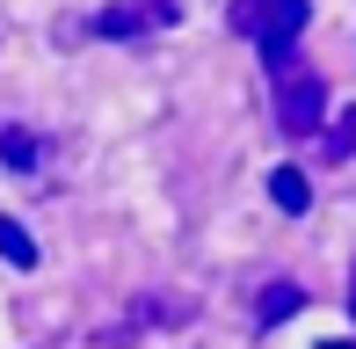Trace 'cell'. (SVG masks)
I'll return each mask as SVG.
<instances>
[{
  "instance_id": "obj_6",
  "label": "cell",
  "mask_w": 356,
  "mask_h": 349,
  "mask_svg": "<svg viewBox=\"0 0 356 349\" xmlns=\"http://www.w3.org/2000/svg\"><path fill=\"white\" fill-rule=\"evenodd\" d=\"M298 306H305V291H298L291 277H277V284L262 291V306H254V320H262V327H277V320H291Z\"/></svg>"
},
{
  "instance_id": "obj_7",
  "label": "cell",
  "mask_w": 356,
  "mask_h": 349,
  "mask_svg": "<svg viewBox=\"0 0 356 349\" xmlns=\"http://www.w3.org/2000/svg\"><path fill=\"white\" fill-rule=\"evenodd\" d=\"M0 262H8V269H37V241H29V226L0 218Z\"/></svg>"
},
{
  "instance_id": "obj_3",
  "label": "cell",
  "mask_w": 356,
  "mask_h": 349,
  "mask_svg": "<svg viewBox=\"0 0 356 349\" xmlns=\"http://www.w3.org/2000/svg\"><path fill=\"white\" fill-rule=\"evenodd\" d=\"M160 22H175V0H117L95 15V37H145Z\"/></svg>"
},
{
  "instance_id": "obj_5",
  "label": "cell",
  "mask_w": 356,
  "mask_h": 349,
  "mask_svg": "<svg viewBox=\"0 0 356 349\" xmlns=\"http://www.w3.org/2000/svg\"><path fill=\"white\" fill-rule=\"evenodd\" d=\"M320 153H327V161H349V153H356V109H327V124H320Z\"/></svg>"
},
{
  "instance_id": "obj_8",
  "label": "cell",
  "mask_w": 356,
  "mask_h": 349,
  "mask_svg": "<svg viewBox=\"0 0 356 349\" xmlns=\"http://www.w3.org/2000/svg\"><path fill=\"white\" fill-rule=\"evenodd\" d=\"M0 161H8V168H37L44 146H37L29 131H15V124H8V131H0Z\"/></svg>"
},
{
  "instance_id": "obj_1",
  "label": "cell",
  "mask_w": 356,
  "mask_h": 349,
  "mask_svg": "<svg viewBox=\"0 0 356 349\" xmlns=\"http://www.w3.org/2000/svg\"><path fill=\"white\" fill-rule=\"evenodd\" d=\"M233 29L262 44L269 73H284L298 66L291 51H298V29H305V0H233Z\"/></svg>"
},
{
  "instance_id": "obj_2",
  "label": "cell",
  "mask_w": 356,
  "mask_h": 349,
  "mask_svg": "<svg viewBox=\"0 0 356 349\" xmlns=\"http://www.w3.org/2000/svg\"><path fill=\"white\" fill-rule=\"evenodd\" d=\"M277 124H284L291 138H305V131L327 124V88H320L313 66H284L277 73Z\"/></svg>"
},
{
  "instance_id": "obj_9",
  "label": "cell",
  "mask_w": 356,
  "mask_h": 349,
  "mask_svg": "<svg viewBox=\"0 0 356 349\" xmlns=\"http://www.w3.org/2000/svg\"><path fill=\"white\" fill-rule=\"evenodd\" d=\"M349 313H356V269H349Z\"/></svg>"
},
{
  "instance_id": "obj_10",
  "label": "cell",
  "mask_w": 356,
  "mask_h": 349,
  "mask_svg": "<svg viewBox=\"0 0 356 349\" xmlns=\"http://www.w3.org/2000/svg\"><path fill=\"white\" fill-rule=\"evenodd\" d=\"M320 349H356V342H320Z\"/></svg>"
},
{
  "instance_id": "obj_4",
  "label": "cell",
  "mask_w": 356,
  "mask_h": 349,
  "mask_svg": "<svg viewBox=\"0 0 356 349\" xmlns=\"http://www.w3.org/2000/svg\"><path fill=\"white\" fill-rule=\"evenodd\" d=\"M269 197H277V211L298 218L305 204H313V182H305V168H277V174H269Z\"/></svg>"
}]
</instances>
